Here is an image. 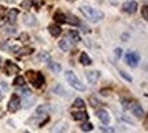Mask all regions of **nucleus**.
Here are the masks:
<instances>
[{"instance_id":"32","label":"nucleus","mask_w":148,"mask_h":133,"mask_svg":"<svg viewBox=\"0 0 148 133\" xmlns=\"http://www.w3.org/2000/svg\"><path fill=\"white\" fill-rule=\"evenodd\" d=\"M119 73H121V74H122V77H123L125 80H127V81H130V82H132V77H130V75H127L126 73H125V71H122V70H121V71H119Z\"/></svg>"},{"instance_id":"26","label":"nucleus","mask_w":148,"mask_h":133,"mask_svg":"<svg viewBox=\"0 0 148 133\" xmlns=\"http://www.w3.org/2000/svg\"><path fill=\"white\" fill-rule=\"evenodd\" d=\"M30 4H32L36 10H38V8L44 4V0H30Z\"/></svg>"},{"instance_id":"10","label":"nucleus","mask_w":148,"mask_h":133,"mask_svg":"<svg viewBox=\"0 0 148 133\" xmlns=\"http://www.w3.org/2000/svg\"><path fill=\"white\" fill-rule=\"evenodd\" d=\"M132 112L136 115L137 118H143L144 117V110H143V107L140 106L138 103H133V106H132Z\"/></svg>"},{"instance_id":"17","label":"nucleus","mask_w":148,"mask_h":133,"mask_svg":"<svg viewBox=\"0 0 148 133\" xmlns=\"http://www.w3.org/2000/svg\"><path fill=\"white\" fill-rule=\"evenodd\" d=\"M66 22H69V23H71V25H77V26L81 25V22H79L78 18H77V16H74V15H71V14L66 15Z\"/></svg>"},{"instance_id":"25","label":"nucleus","mask_w":148,"mask_h":133,"mask_svg":"<svg viewBox=\"0 0 148 133\" xmlns=\"http://www.w3.org/2000/svg\"><path fill=\"white\" fill-rule=\"evenodd\" d=\"M25 78L22 75H16V78L14 80V85H21V86H25Z\"/></svg>"},{"instance_id":"8","label":"nucleus","mask_w":148,"mask_h":133,"mask_svg":"<svg viewBox=\"0 0 148 133\" xmlns=\"http://www.w3.org/2000/svg\"><path fill=\"white\" fill-rule=\"evenodd\" d=\"M69 128V125L63 121H60V122H56L53 125V133H64Z\"/></svg>"},{"instance_id":"21","label":"nucleus","mask_w":148,"mask_h":133,"mask_svg":"<svg viewBox=\"0 0 148 133\" xmlns=\"http://www.w3.org/2000/svg\"><path fill=\"white\" fill-rule=\"evenodd\" d=\"M69 37L73 40L74 43H78L79 40H81V38H79L78 32H74V30H70V32H69Z\"/></svg>"},{"instance_id":"35","label":"nucleus","mask_w":148,"mask_h":133,"mask_svg":"<svg viewBox=\"0 0 148 133\" xmlns=\"http://www.w3.org/2000/svg\"><path fill=\"white\" fill-rule=\"evenodd\" d=\"M69 1H75V0H69Z\"/></svg>"},{"instance_id":"14","label":"nucleus","mask_w":148,"mask_h":133,"mask_svg":"<svg viewBox=\"0 0 148 133\" xmlns=\"http://www.w3.org/2000/svg\"><path fill=\"white\" fill-rule=\"evenodd\" d=\"M48 30H49V33L52 34L53 37H59L60 33H62V29H60V26H58V25H51V26L48 27Z\"/></svg>"},{"instance_id":"1","label":"nucleus","mask_w":148,"mask_h":133,"mask_svg":"<svg viewBox=\"0 0 148 133\" xmlns=\"http://www.w3.org/2000/svg\"><path fill=\"white\" fill-rule=\"evenodd\" d=\"M79 10H81V12H82V14L92 22H99L104 18V14H103L101 11L95 10V8H92V7H89V5H81Z\"/></svg>"},{"instance_id":"12","label":"nucleus","mask_w":148,"mask_h":133,"mask_svg":"<svg viewBox=\"0 0 148 133\" xmlns=\"http://www.w3.org/2000/svg\"><path fill=\"white\" fill-rule=\"evenodd\" d=\"M96 114H97V117L100 118V121L103 123H106V125H108V123H110V121H111L110 115H108V112H107L106 110H99Z\"/></svg>"},{"instance_id":"31","label":"nucleus","mask_w":148,"mask_h":133,"mask_svg":"<svg viewBox=\"0 0 148 133\" xmlns=\"http://www.w3.org/2000/svg\"><path fill=\"white\" fill-rule=\"evenodd\" d=\"M89 100H90V103H92V106H93V107L100 106V101H99V100L96 101V100H95V96H90V99H89Z\"/></svg>"},{"instance_id":"4","label":"nucleus","mask_w":148,"mask_h":133,"mask_svg":"<svg viewBox=\"0 0 148 133\" xmlns=\"http://www.w3.org/2000/svg\"><path fill=\"white\" fill-rule=\"evenodd\" d=\"M125 60H126V63L129 64V66L136 67L138 64V62H140V55H138L137 52H134V51H129V52H126V55H125Z\"/></svg>"},{"instance_id":"3","label":"nucleus","mask_w":148,"mask_h":133,"mask_svg":"<svg viewBox=\"0 0 148 133\" xmlns=\"http://www.w3.org/2000/svg\"><path fill=\"white\" fill-rule=\"evenodd\" d=\"M26 75H27V78L30 80V82L33 84V86H36V88L42 86V84H44V75H42L41 73L29 70V71L26 73Z\"/></svg>"},{"instance_id":"7","label":"nucleus","mask_w":148,"mask_h":133,"mask_svg":"<svg viewBox=\"0 0 148 133\" xmlns=\"http://www.w3.org/2000/svg\"><path fill=\"white\" fill-rule=\"evenodd\" d=\"M5 73H7V74H18V73H19V66H18V64H15V63H12V62H10V60H7V62H5Z\"/></svg>"},{"instance_id":"13","label":"nucleus","mask_w":148,"mask_h":133,"mask_svg":"<svg viewBox=\"0 0 148 133\" xmlns=\"http://www.w3.org/2000/svg\"><path fill=\"white\" fill-rule=\"evenodd\" d=\"M19 14V10H16V8H11L8 12H7V21L10 22V23H14L16 19V16Z\"/></svg>"},{"instance_id":"23","label":"nucleus","mask_w":148,"mask_h":133,"mask_svg":"<svg viewBox=\"0 0 148 133\" xmlns=\"http://www.w3.org/2000/svg\"><path fill=\"white\" fill-rule=\"evenodd\" d=\"M48 67L52 70V71H55V73H59L60 70H62V67H60V64L59 63H53V62H49V64H48Z\"/></svg>"},{"instance_id":"11","label":"nucleus","mask_w":148,"mask_h":133,"mask_svg":"<svg viewBox=\"0 0 148 133\" xmlns=\"http://www.w3.org/2000/svg\"><path fill=\"white\" fill-rule=\"evenodd\" d=\"M23 21H25V25H27V26H36L37 25L36 16L32 15V14H29V12L23 15Z\"/></svg>"},{"instance_id":"34","label":"nucleus","mask_w":148,"mask_h":133,"mask_svg":"<svg viewBox=\"0 0 148 133\" xmlns=\"http://www.w3.org/2000/svg\"><path fill=\"white\" fill-rule=\"evenodd\" d=\"M1 99H3V95H1V92H0V100H1Z\"/></svg>"},{"instance_id":"30","label":"nucleus","mask_w":148,"mask_h":133,"mask_svg":"<svg viewBox=\"0 0 148 133\" xmlns=\"http://www.w3.org/2000/svg\"><path fill=\"white\" fill-rule=\"evenodd\" d=\"M141 12H143V18H144V21H147V19H148V7H147V5H144V7H143V10H141Z\"/></svg>"},{"instance_id":"27","label":"nucleus","mask_w":148,"mask_h":133,"mask_svg":"<svg viewBox=\"0 0 148 133\" xmlns=\"http://www.w3.org/2000/svg\"><path fill=\"white\" fill-rule=\"evenodd\" d=\"M92 129H93V125L89 122H85L81 125V130H84V132H90Z\"/></svg>"},{"instance_id":"20","label":"nucleus","mask_w":148,"mask_h":133,"mask_svg":"<svg viewBox=\"0 0 148 133\" xmlns=\"http://www.w3.org/2000/svg\"><path fill=\"white\" fill-rule=\"evenodd\" d=\"M16 52L19 53V55H29V53H32V52H33V48H30V47L18 48V49H16Z\"/></svg>"},{"instance_id":"28","label":"nucleus","mask_w":148,"mask_h":133,"mask_svg":"<svg viewBox=\"0 0 148 133\" xmlns=\"http://www.w3.org/2000/svg\"><path fill=\"white\" fill-rule=\"evenodd\" d=\"M34 100H36V99H34V97L30 95V96H29V99H27V101H25V103H23V106H25V107H29L30 104H33V103H34Z\"/></svg>"},{"instance_id":"33","label":"nucleus","mask_w":148,"mask_h":133,"mask_svg":"<svg viewBox=\"0 0 148 133\" xmlns=\"http://www.w3.org/2000/svg\"><path fill=\"white\" fill-rule=\"evenodd\" d=\"M115 55H116V58H119V56L122 55V49H121V48H116V49H115Z\"/></svg>"},{"instance_id":"29","label":"nucleus","mask_w":148,"mask_h":133,"mask_svg":"<svg viewBox=\"0 0 148 133\" xmlns=\"http://www.w3.org/2000/svg\"><path fill=\"white\" fill-rule=\"evenodd\" d=\"M100 132L101 133H115V132H114V129L110 128V126H108V128H106V126H101V128H100Z\"/></svg>"},{"instance_id":"9","label":"nucleus","mask_w":148,"mask_h":133,"mask_svg":"<svg viewBox=\"0 0 148 133\" xmlns=\"http://www.w3.org/2000/svg\"><path fill=\"white\" fill-rule=\"evenodd\" d=\"M99 75H100V73H99V71H96V70L86 71V80L89 81L90 84H95L96 81L99 80Z\"/></svg>"},{"instance_id":"36","label":"nucleus","mask_w":148,"mask_h":133,"mask_svg":"<svg viewBox=\"0 0 148 133\" xmlns=\"http://www.w3.org/2000/svg\"><path fill=\"white\" fill-rule=\"evenodd\" d=\"M0 62H1V58H0Z\"/></svg>"},{"instance_id":"18","label":"nucleus","mask_w":148,"mask_h":133,"mask_svg":"<svg viewBox=\"0 0 148 133\" xmlns=\"http://www.w3.org/2000/svg\"><path fill=\"white\" fill-rule=\"evenodd\" d=\"M79 62H81V64H84V66H89L90 63H92V60H90V58L86 55L85 52L81 53V56H79Z\"/></svg>"},{"instance_id":"22","label":"nucleus","mask_w":148,"mask_h":133,"mask_svg":"<svg viewBox=\"0 0 148 133\" xmlns=\"http://www.w3.org/2000/svg\"><path fill=\"white\" fill-rule=\"evenodd\" d=\"M51 59V55L48 52H40L38 53V60H42V62H49Z\"/></svg>"},{"instance_id":"6","label":"nucleus","mask_w":148,"mask_h":133,"mask_svg":"<svg viewBox=\"0 0 148 133\" xmlns=\"http://www.w3.org/2000/svg\"><path fill=\"white\" fill-rule=\"evenodd\" d=\"M122 11L123 12H126V14H134L136 11H137V3L136 1H126V3H123L122 5Z\"/></svg>"},{"instance_id":"19","label":"nucleus","mask_w":148,"mask_h":133,"mask_svg":"<svg viewBox=\"0 0 148 133\" xmlns=\"http://www.w3.org/2000/svg\"><path fill=\"white\" fill-rule=\"evenodd\" d=\"M59 48L62 49V51H69L70 49V43L67 38H63V40H60L59 41Z\"/></svg>"},{"instance_id":"15","label":"nucleus","mask_w":148,"mask_h":133,"mask_svg":"<svg viewBox=\"0 0 148 133\" xmlns=\"http://www.w3.org/2000/svg\"><path fill=\"white\" fill-rule=\"evenodd\" d=\"M53 21H56L58 23H66V15L62 11H56L53 15Z\"/></svg>"},{"instance_id":"16","label":"nucleus","mask_w":148,"mask_h":133,"mask_svg":"<svg viewBox=\"0 0 148 133\" xmlns=\"http://www.w3.org/2000/svg\"><path fill=\"white\" fill-rule=\"evenodd\" d=\"M73 118L77 119V121H86L88 119V114L85 111H81V112H73Z\"/></svg>"},{"instance_id":"5","label":"nucleus","mask_w":148,"mask_h":133,"mask_svg":"<svg viewBox=\"0 0 148 133\" xmlns=\"http://www.w3.org/2000/svg\"><path fill=\"white\" fill-rule=\"evenodd\" d=\"M19 106H21V99L18 97V95H12L8 101V110L11 112H15L19 108Z\"/></svg>"},{"instance_id":"2","label":"nucleus","mask_w":148,"mask_h":133,"mask_svg":"<svg viewBox=\"0 0 148 133\" xmlns=\"http://www.w3.org/2000/svg\"><path fill=\"white\" fill-rule=\"evenodd\" d=\"M64 75H66V80L69 81V84L71 86H73L74 89H77V90H85V86H84V84L81 82V81L75 77V74H74L73 71H70V70H67L66 73H64Z\"/></svg>"},{"instance_id":"24","label":"nucleus","mask_w":148,"mask_h":133,"mask_svg":"<svg viewBox=\"0 0 148 133\" xmlns=\"http://www.w3.org/2000/svg\"><path fill=\"white\" fill-rule=\"evenodd\" d=\"M75 108H85V101L82 100V99H79V97H77L75 100H74V104H73Z\"/></svg>"}]
</instances>
